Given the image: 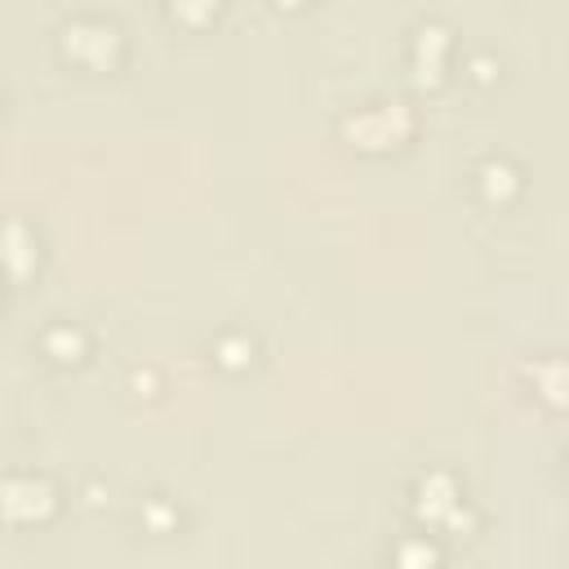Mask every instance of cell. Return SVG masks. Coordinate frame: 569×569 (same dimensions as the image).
Here are the masks:
<instances>
[{
    "label": "cell",
    "mask_w": 569,
    "mask_h": 569,
    "mask_svg": "<svg viewBox=\"0 0 569 569\" xmlns=\"http://www.w3.org/2000/svg\"><path fill=\"white\" fill-rule=\"evenodd\" d=\"M342 133L365 151H387L413 133V111L400 98H378V102H365L351 116H342Z\"/></svg>",
    "instance_id": "cell-1"
},
{
    "label": "cell",
    "mask_w": 569,
    "mask_h": 569,
    "mask_svg": "<svg viewBox=\"0 0 569 569\" xmlns=\"http://www.w3.org/2000/svg\"><path fill=\"white\" fill-rule=\"evenodd\" d=\"M58 40H62V53L71 62H80V67H111L120 58V44H124L120 27L111 18H102V13H76V18H67Z\"/></svg>",
    "instance_id": "cell-2"
},
{
    "label": "cell",
    "mask_w": 569,
    "mask_h": 569,
    "mask_svg": "<svg viewBox=\"0 0 569 569\" xmlns=\"http://www.w3.org/2000/svg\"><path fill=\"white\" fill-rule=\"evenodd\" d=\"M58 511V485L44 471H9L0 476V516L9 525H40Z\"/></svg>",
    "instance_id": "cell-3"
},
{
    "label": "cell",
    "mask_w": 569,
    "mask_h": 569,
    "mask_svg": "<svg viewBox=\"0 0 569 569\" xmlns=\"http://www.w3.org/2000/svg\"><path fill=\"white\" fill-rule=\"evenodd\" d=\"M413 511L427 525L440 529H467L471 525V507L462 498V485L449 471H422L413 480Z\"/></svg>",
    "instance_id": "cell-4"
},
{
    "label": "cell",
    "mask_w": 569,
    "mask_h": 569,
    "mask_svg": "<svg viewBox=\"0 0 569 569\" xmlns=\"http://www.w3.org/2000/svg\"><path fill=\"white\" fill-rule=\"evenodd\" d=\"M40 262V236L22 218L0 222V276H31Z\"/></svg>",
    "instance_id": "cell-5"
},
{
    "label": "cell",
    "mask_w": 569,
    "mask_h": 569,
    "mask_svg": "<svg viewBox=\"0 0 569 569\" xmlns=\"http://www.w3.org/2000/svg\"><path fill=\"white\" fill-rule=\"evenodd\" d=\"M449 49H453L449 27H440V22H418V27H413V40H409V62H413L418 80H436V76L445 71Z\"/></svg>",
    "instance_id": "cell-6"
},
{
    "label": "cell",
    "mask_w": 569,
    "mask_h": 569,
    "mask_svg": "<svg viewBox=\"0 0 569 569\" xmlns=\"http://www.w3.org/2000/svg\"><path fill=\"white\" fill-rule=\"evenodd\" d=\"M476 191L485 204H511L520 196V169L507 156H489L476 169Z\"/></svg>",
    "instance_id": "cell-7"
},
{
    "label": "cell",
    "mask_w": 569,
    "mask_h": 569,
    "mask_svg": "<svg viewBox=\"0 0 569 569\" xmlns=\"http://www.w3.org/2000/svg\"><path fill=\"white\" fill-rule=\"evenodd\" d=\"M40 347L53 365H80L89 356V333L71 320H53L44 333H40Z\"/></svg>",
    "instance_id": "cell-8"
},
{
    "label": "cell",
    "mask_w": 569,
    "mask_h": 569,
    "mask_svg": "<svg viewBox=\"0 0 569 569\" xmlns=\"http://www.w3.org/2000/svg\"><path fill=\"white\" fill-rule=\"evenodd\" d=\"M391 569H440V542L427 533H405L391 547Z\"/></svg>",
    "instance_id": "cell-9"
},
{
    "label": "cell",
    "mask_w": 569,
    "mask_h": 569,
    "mask_svg": "<svg viewBox=\"0 0 569 569\" xmlns=\"http://www.w3.org/2000/svg\"><path fill=\"white\" fill-rule=\"evenodd\" d=\"M213 356H218V365H227V369H244V365L253 360V338H249V333H222V338L213 342Z\"/></svg>",
    "instance_id": "cell-10"
},
{
    "label": "cell",
    "mask_w": 569,
    "mask_h": 569,
    "mask_svg": "<svg viewBox=\"0 0 569 569\" xmlns=\"http://www.w3.org/2000/svg\"><path fill=\"white\" fill-rule=\"evenodd\" d=\"M147 516H151V525H156V529H164L169 520H178V511H173L169 502H160V498H156V502L147 507Z\"/></svg>",
    "instance_id": "cell-11"
}]
</instances>
